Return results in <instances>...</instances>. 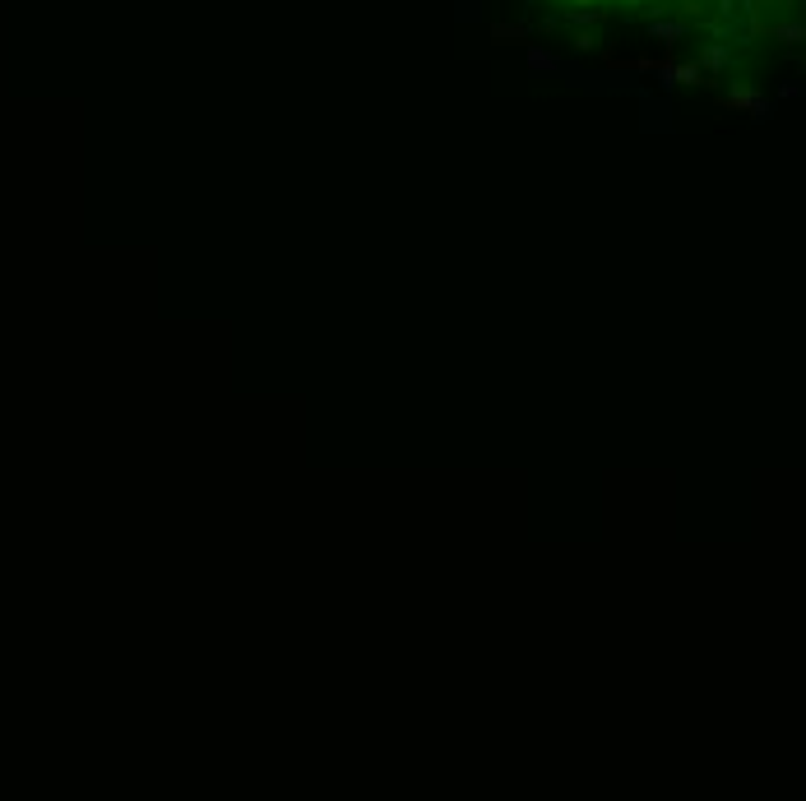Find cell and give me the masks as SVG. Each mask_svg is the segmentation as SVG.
<instances>
[{
    "instance_id": "6da1fadb",
    "label": "cell",
    "mask_w": 806,
    "mask_h": 801,
    "mask_svg": "<svg viewBox=\"0 0 806 801\" xmlns=\"http://www.w3.org/2000/svg\"><path fill=\"white\" fill-rule=\"evenodd\" d=\"M528 65H533V70H552V65H556V61H552L547 51H528Z\"/></svg>"
}]
</instances>
